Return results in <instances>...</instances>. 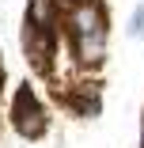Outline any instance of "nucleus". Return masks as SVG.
I'll use <instances>...</instances> for the list:
<instances>
[{"mask_svg": "<svg viewBox=\"0 0 144 148\" xmlns=\"http://www.w3.org/2000/svg\"><path fill=\"white\" fill-rule=\"evenodd\" d=\"M61 4H87V0H61Z\"/></svg>", "mask_w": 144, "mask_h": 148, "instance_id": "nucleus-5", "label": "nucleus"}, {"mask_svg": "<svg viewBox=\"0 0 144 148\" xmlns=\"http://www.w3.org/2000/svg\"><path fill=\"white\" fill-rule=\"evenodd\" d=\"M12 129H15L23 140H42L46 129H49V110H46V103L34 95L31 84H19L15 95H12Z\"/></svg>", "mask_w": 144, "mask_h": 148, "instance_id": "nucleus-1", "label": "nucleus"}, {"mask_svg": "<svg viewBox=\"0 0 144 148\" xmlns=\"http://www.w3.org/2000/svg\"><path fill=\"white\" fill-rule=\"evenodd\" d=\"M23 19L46 31H61V0H27Z\"/></svg>", "mask_w": 144, "mask_h": 148, "instance_id": "nucleus-3", "label": "nucleus"}, {"mask_svg": "<svg viewBox=\"0 0 144 148\" xmlns=\"http://www.w3.org/2000/svg\"><path fill=\"white\" fill-rule=\"evenodd\" d=\"M57 38H61V31H46V27H34V23H27V19H23V27H19V46H23L27 65H31L38 76H46L49 65H53Z\"/></svg>", "mask_w": 144, "mask_h": 148, "instance_id": "nucleus-2", "label": "nucleus"}, {"mask_svg": "<svg viewBox=\"0 0 144 148\" xmlns=\"http://www.w3.org/2000/svg\"><path fill=\"white\" fill-rule=\"evenodd\" d=\"M125 31H129V38H140V34H144V4H136V8H133V19H129Z\"/></svg>", "mask_w": 144, "mask_h": 148, "instance_id": "nucleus-4", "label": "nucleus"}]
</instances>
